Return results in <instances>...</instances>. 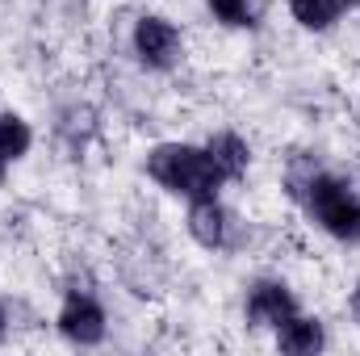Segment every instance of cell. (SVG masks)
Masks as SVG:
<instances>
[{"label":"cell","instance_id":"obj_1","mask_svg":"<svg viewBox=\"0 0 360 356\" xmlns=\"http://www.w3.org/2000/svg\"><path fill=\"white\" fill-rule=\"evenodd\" d=\"M289 197L306 205V214L335 239L360 243V193L348 180L323 172L314 160H293L289 164Z\"/></svg>","mask_w":360,"mask_h":356},{"label":"cell","instance_id":"obj_2","mask_svg":"<svg viewBox=\"0 0 360 356\" xmlns=\"http://www.w3.org/2000/svg\"><path fill=\"white\" fill-rule=\"evenodd\" d=\"M147 177L155 184H164L168 193L188 197V201L218 197V189L226 184L222 168L214 164V155L205 147H188V143H160L147 155Z\"/></svg>","mask_w":360,"mask_h":356},{"label":"cell","instance_id":"obj_3","mask_svg":"<svg viewBox=\"0 0 360 356\" xmlns=\"http://www.w3.org/2000/svg\"><path fill=\"white\" fill-rule=\"evenodd\" d=\"M134 55L143 59V68L151 72H168L176 68L180 55H184V42H180V30L164 17H143L134 25Z\"/></svg>","mask_w":360,"mask_h":356},{"label":"cell","instance_id":"obj_4","mask_svg":"<svg viewBox=\"0 0 360 356\" xmlns=\"http://www.w3.org/2000/svg\"><path fill=\"white\" fill-rule=\"evenodd\" d=\"M59 331L72 340V344H80V348H92V344H101L105 340V310L96 306V298L89 293H68L63 298V310H59Z\"/></svg>","mask_w":360,"mask_h":356},{"label":"cell","instance_id":"obj_5","mask_svg":"<svg viewBox=\"0 0 360 356\" xmlns=\"http://www.w3.org/2000/svg\"><path fill=\"white\" fill-rule=\"evenodd\" d=\"M293 314H297V302H293V293L281 281L252 285V293H248V323L252 327H281Z\"/></svg>","mask_w":360,"mask_h":356},{"label":"cell","instance_id":"obj_6","mask_svg":"<svg viewBox=\"0 0 360 356\" xmlns=\"http://www.w3.org/2000/svg\"><path fill=\"white\" fill-rule=\"evenodd\" d=\"M188 235H193L205 252L226 248V235H231V214L218 205V197H197V201H188Z\"/></svg>","mask_w":360,"mask_h":356},{"label":"cell","instance_id":"obj_7","mask_svg":"<svg viewBox=\"0 0 360 356\" xmlns=\"http://www.w3.org/2000/svg\"><path fill=\"white\" fill-rule=\"evenodd\" d=\"M276 348L289 356H310L327 348V331L319 319H306V314H293L276 327Z\"/></svg>","mask_w":360,"mask_h":356},{"label":"cell","instance_id":"obj_8","mask_svg":"<svg viewBox=\"0 0 360 356\" xmlns=\"http://www.w3.org/2000/svg\"><path fill=\"white\" fill-rule=\"evenodd\" d=\"M205 151H210V155H214V164L222 168L226 184H231V180H243L248 164H252V147H248V143H243L239 134H231V130L214 134V139L205 143Z\"/></svg>","mask_w":360,"mask_h":356},{"label":"cell","instance_id":"obj_9","mask_svg":"<svg viewBox=\"0 0 360 356\" xmlns=\"http://www.w3.org/2000/svg\"><path fill=\"white\" fill-rule=\"evenodd\" d=\"M289 13L297 17V25L306 30H331L335 17L344 13L340 0H289Z\"/></svg>","mask_w":360,"mask_h":356},{"label":"cell","instance_id":"obj_10","mask_svg":"<svg viewBox=\"0 0 360 356\" xmlns=\"http://www.w3.org/2000/svg\"><path fill=\"white\" fill-rule=\"evenodd\" d=\"M30 126L17 117V113H0V155L4 160H21L30 151Z\"/></svg>","mask_w":360,"mask_h":356},{"label":"cell","instance_id":"obj_11","mask_svg":"<svg viewBox=\"0 0 360 356\" xmlns=\"http://www.w3.org/2000/svg\"><path fill=\"white\" fill-rule=\"evenodd\" d=\"M210 13L222 25H252V0H210Z\"/></svg>","mask_w":360,"mask_h":356},{"label":"cell","instance_id":"obj_12","mask_svg":"<svg viewBox=\"0 0 360 356\" xmlns=\"http://www.w3.org/2000/svg\"><path fill=\"white\" fill-rule=\"evenodd\" d=\"M4 331H8V319H4V310H0V340H4Z\"/></svg>","mask_w":360,"mask_h":356},{"label":"cell","instance_id":"obj_13","mask_svg":"<svg viewBox=\"0 0 360 356\" xmlns=\"http://www.w3.org/2000/svg\"><path fill=\"white\" fill-rule=\"evenodd\" d=\"M4 168H8V160H4V155H0V184H4Z\"/></svg>","mask_w":360,"mask_h":356},{"label":"cell","instance_id":"obj_14","mask_svg":"<svg viewBox=\"0 0 360 356\" xmlns=\"http://www.w3.org/2000/svg\"><path fill=\"white\" fill-rule=\"evenodd\" d=\"M340 4H344V8H352V4H360V0H340Z\"/></svg>","mask_w":360,"mask_h":356},{"label":"cell","instance_id":"obj_15","mask_svg":"<svg viewBox=\"0 0 360 356\" xmlns=\"http://www.w3.org/2000/svg\"><path fill=\"white\" fill-rule=\"evenodd\" d=\"M352 306H356V314H360V285H356V302H352Z\"/></svg>","mask_w":360,"mask_h":356}]
</instances>
